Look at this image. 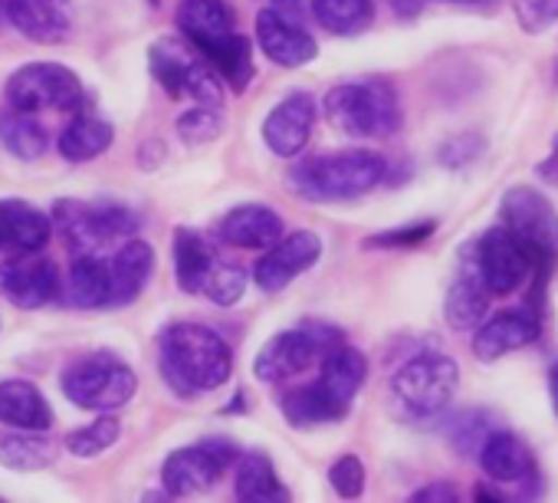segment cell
<instances>
[{
	"label": "cell",
	"instance_id": "49",
	"mask_svg": "<svg viewBox=\"0 0 558 503\" xmlns=\"http://www.w3.org/2000/svg\"><path fill=\"white\" fill-rule=\"evenodd\" d=\"M450 4H483V0H450Z\"/></svg>",
	"mask_w": 558,
	"mask_h": 503
},
{
	"label": "cell",
	"instance_id": "46",
	"mask_svg": "<svg viewBox=\"0 0 558 503\" xmlns=\"http://www.w3.org/2000/svg\"><path fill=\"white\" fill-rule=\"evenodd\" d=\"M538 175H542V178H548V181H558V139H555L551 155L538 165Z\"/></svg>",
	"mask_w": 558,
	"mask_h": 503
},
{
	"label": "cell",
	"instance_id": "4",
	"mask_svg": "<svg viewBox=\"0 0 558 503\" xmlns=\"http://www.w3.org/2000/svg\"><path fill=\"white\" fill-rule=\"evenodd\" d=\"M323 112L349 139H388L401 125V103L381 80L342 83L326 93Z\"/></svg>",
	"mask_w": 558,
	"mask_h": 503
},
{
	"label": "cell",
	"instance_id": "36",
	"mask_svg": "<svg viewBox=\"0 0 558 503\" xmlns=\"http://www.w3.org/2000/svg\"><path fill=\"white\" fill-rule=\"evenodd\" d=\"M119 434H122V424H119L112 415H102V418H96L93 424L70 431V434H66V447H70V454H73V457L89 460V457H96V454L109 451V447L119 441Z\"/></svg>",
	"mask_w": 558,
	"mask_h": 503
},
{
	"label": "cell",
	"instance_id": "13",
	"mask_svg": "<svg viewBox=\"0 0 558 503\" xmlns=\"http://www.w3.org/2000/svg\"><path fill=\"white\" fill-rule=\"evenodd\" d=\"M256 44L269 63L283 67V70H300L319 57L316 37L290 11L276 8V4H269L256 14Z\"/></svg>",
	"mask_w": 558,
	"mask_h": 503
},
{
	"label": "cell",
	"instance_id": "40",
	"mask_svg": "<svg viewBox=\"0 0 558 503\" xmlns=\"http://www.w3.org/2000/svg\"><path fill=\"white\" fill-rule=\"evenodd\" d=\"M329 483H332V490H336L339 496H345V500L362 496V493H365V464H362V457H355V454L339 457V460L329 467Z\"/></svg>",
	"mask_w": 558,
	"mask_h": 503
},
{
	"label": "cell",
	"instance_id": "47",
	"mask_svg": "<svg viewBox=\"0 0 558 503\" xmlns=\"http://www.w3.org/2000/svg\"><path fill=\"white\" fill-rule=\"evenodd\" d=\"M548 402H551V411H555V418H558V362H555L551 372H548Z\"/></svg>",
	"mask_w": 558,
	"mask_h": 503
},
{
	"label": "cell",
	"instance_id": "33",
	"mask_svg": "<svg viewBox=\"0 0 558 503\" xmlns=\"http://www.w3.org/2000/svg\"><path fill=\"white\" fill-rule=\"evenodd\" d=\"M0 142L21 161H37L50 145L47 129L34 119V112H17V109L0 116Z\"/></svg>",
	"mask_w": 558,
	"mask_h": 503
},
{
	"label": "cell",
	"instance_id": "32",
	"mask_svg": "<svg viewBox=\"0 0 558 503\" xmlns=\"http://www.w3.org/2000/svg\"><path fill=\"white\" fill-rule=\"evenodd\" d=\"M204 60L223 76V83H230L233 93H243L253 80V47L243 34H230L227 40L214 44L204 50Z\"/></svg>",
	"mask_w": 558,
	"mask_h": 503
},
{
	"label": "cell",
	"instance_id": "42",
	"mask_svg": "<svg viewBox=\"0 0 558 503\" xmlns=\"http://www.w3.org/2000/svg\"><path fill=\"white\" fill-rule=\"evenodd\" d=\"M512 11L529 34H542L558 21V0H512Z\"/></svg>",
	"mask_w": 558,
	"mask_h": 503
},
{
	"label": "cell",
	"instance_id": "41",
	"mask_svg": "<svg viewBox=\"0 0 558 503\" xmlns=\"http://www.w3.org/2000/svg\"><path fill=\"white\" fill-rule=\"evenodd\" d=\"M434 230H437V220H421V224H408V227H398V230H381V233L368 237V240H365V247L408 250V247H421Z\"/></svg>",
	"mask_w": 558,
	"mask_h": 503
},
{
	"label": "cell",
	"instance_id": "20",
	"mask_svg": "<svg viewBox=\"0 0 558 503\" xmlns=\"http://www.w3.org/2000/svg\"><path fill=\"white\" fill-rule=\"evenodd\" d=\"M476 457H480L483 474L496 483H519L525 477H535V457L529 444L512 431L493 428Z\"/></svg>",
	"mask_w": 558,
	"mask_h": 503
},
{
	"label": "cell",
	"instance_id": "25",
	"mask_svg": "<svg viewBox=\"0 0 558 503\" xmlns=\"http://www.w3.org/2000/svg\"><path fill=\"white\" fill-rule=\"evenodd\" d=\"M0 424L8 428H27V431H50L53 411L44 392L34 382L8 379L0 382Z\"/></svg>",
	"mask_w": 558,
	"mask_h": 503
},
{
	"label": "cell",
	"instance_id": "50",
	"mask_svg": "<svg viewBox=\"0 0 558 503\" xmlns=\"http://www.w3.org/2000/svg\"><path fill=\"white\" fill-rule=\"evenodd\" d=\"M151 4H158V0H151Z\"/></svg>",
	"mask_w": 558,
	"mask_h": 503
},
{
	"label": "cell",
	"instance_id": "14",
	"mask_svg": "<svg viewBox=\"0 0 558 503\" xmlns=\"http://www.w3.org/2000/svg\"><path fill=\"white\" fill-rule=\"evenodd\" d=\"M319 119V103L313 93H290L287 99H279L266 122H263V142L272 155L279 158H293L306 148L313 125Z\"/></svg>",
	"mask_w": 558,
	"mask_h": 503
},
{
	"label": "cell",
	"instance_id": "22",
	"mask_svg": "<svg viewBox=\"0 0 558 503\" xmlns=\"http://www.w3.org/2000/svg\"><path fill=\"white\" fill-rule=\"evenodd\" d=\"M53 233V217L27 201H0V250L27 254L44 250Z\"/></svg>",
	"mask_w": 558,
	"mask_h": 503
},
{
	"label": "cell",
	"instance_id": "17",
	"mask_svg": "<svg viewBox=\"0 0 558 503\" xmlns=\"http://www.w3.org/2000/svg\"><path fill=\"white\" fill-rule=\"evenodd\" d=\"M8 21L34 44H63L73 31L70 0H8Z\"/></svg>",
	"mask_w": 558,
	"mask_h": 503
},
{
	"label": "cell",
	"instance_id": "37",
	"mask_svg": "<svg viewBox=\"0 0 558 503\" xmlns=\"http://www.w3.org/2000/svg\"><path fill=\"white\" fill-rule=\"evenodd\" d=\"M214 307H236L246 294V271L243 267H233V264H223L220 258L214 261L207 280H204V290H201Z\"/></svg>",
	"mask_w": 558,
	"mask_h": 503
},
{
	"label": "cell",
	"instance_id": "9",
	"mask_svg": "<svg viewBox=\"0 0 558 503\" xmlns=\"http://www.w3.org/2000/svg\"><path fill=\"white\" fill-rule=\"evenodd\" d=\"M8 106L17 112H57L76 109L83 103V83L70 67L60 63H27L4 86Z\"/></svg>",
	"mask_w": 558,
	"mask_h": 503
},
{
	"label": "cell",
	"instance_id": "43",
	"mask_svg": "<svg viewBox=\"0 0 558 503\" xmlns=\"http://www.w3.org/2000/svg\"><path fill=\"white\" fill-rule=\"evenodd\" d=\"M480 152H483V142H480L476 135H457V139H450V142L437 152V158H440L444 168H463V165H470Z\"/></svg>",
	"mask_w": 558,
	"mask_h": 503
},
{
	"label": "cell",
	"instance_id": "38",
	"mask_svg": "<svg viewBox=\"0 0 558 503\" xmlns=\"http://www.w3.org/2000/svg\"><path fill=\"white\" fill-rule=\"evenodd\" d=\"M489 415L486 411H460L447 421V441L453 444L457 454L470 457L480 454L483 441L489 438Z\"/></svg>",
	"mask_w": 558,
	"mask_h": 503
},
{
	"label": "cell",
	"instance_id": "1",
	"mask_svg": "<svg viewBox=\"0 0 558 503\" xmlns=\"http://www.w3.org/2000/svg\"><path fill=\"white\" fill-rule=\"evenodd\" d=\"M158 369L181 398L220 388L233 372V352L220 333L201 323H171L158 336Z\"/></svg>",
	"mask_w": 558,
	"mask_h": 503
},
{
	"label": "cell",
	"instance_id": "34",
	"mask_svg": "<svg viewBox=\"0 0 558 503\" xmlns=\"http://www.w3.org/2000/svg\"><path fill=\"white\" fill-rule=\"evenodd\" d=\"M283 418L293 424V428H313V424H326V421H339L345 418L329 398L326 392L313 382V385H296L283 395Z\"/></svg>",
	"mask_w": 558,
	"mask_h": 503
},
{
	"label": "cell",
	"instance_id": "2",
	"mask_svg": "<svg viewBox=\"0 0 558 503\" xmlns=\"http://www.w3.org/2000/svg\"><path fill=\"white\" fill-rule=\"evenodd\" d=\"M388 175V161L372 148H349L332 155H313L290 171V188L306 201H352L378 188Z\"/></svg>",
	"mask_w": 558,
	"mask_h": 503
},
{
	"label": "cell",
	"instance_id": "24",
	"mask_svg": "<svg viewBox=\"0 0 558 503\" xmlns=\"http://www.w3.org/2000/svg\"><path fill=\"white\" fill-rule=\"evenodd\" d=\"M365 375H368L365 356H362L359 349H352V346L342 343L339 349H332V352L323 359V372H319V382H316V385L326 392V398H329L342 415H349L355 395H359L362 385H365Z\"/></svg>",
	"mask_w": 558,
	"mask_h": 503
},
{
	"label": "cell",
	"instance_id": "8",
	"mask_svg": "<svg viewBox=\"0 0 558 503\" xmlns=\"http://www.w3.org/2000/svg\"><path fill=\"white\" fill-rule=\"evenodd\" d=\"M135 388L138 379L132 366H125L112 352L83 356L63 372V395L86 411H102V415L119 411L122 405L132 402Z\"/></svg>",
	"mask_w": 558,
	"mask_h": 503
},
{
	"label": "cell",
	"instance_id": "23",
	"mask_svg": "<svg viewBox=\"0 0 558 503\" xmlns=\"http://www.w3.org/2000/svg\"><path fill=\"white\" fill-rule=\"evenodd\" d=\"M489 297H493V294L486 290V284H483V277H480L473 258L463 261L460 277L450 284V290H447V297H444V320H447V326L457 330V333L476 330V326L483 323L486 310H489Z\"/></svg>",
	"mask_w": 558,
	"mask_h": 503
},
{
	"label": "cell",
	"instance_id": "19",
	"mask_svg": "<svg viewBox=\"0 0 558 503\" xmlns=\"http://www.w3.org/2000/svg\"><path fill=\"white\" fill-rule=\"evenodd\" d=\"M155 271V250L151 243L129 237L116 247L109 258V280H112V303L109 307H129L142 297Z\"/></svg>",
	"mask_w": 558,
	"mask_h": 503
},
{
	"label": "cell",
	"instance_id": "3",
	"mask_svg": "<svg viewBox=\"0 0 558 503\" xmlns=\"http://www.w3.org/2000/svg\"><path fill=\"white\" fill-rule=\"evenodd\" d=\"M502 227L529 250L535 264V290L529 294V303L535 313L542 310V287L558 261V211L555 204L532 184H512L502 194L499 204Z\"/></svg>",
	"mask_w": 558,
	"mask_h": 503
},
{
	"label": "cell",
	"instance_id": "44",
	"mask_svg": "<svg viewBox=\"0 0 558 503\" xmlns=\"http://www.w3.org/2000/svg\"><path fill=\"white\" fill-rule=\"evenodd\" d=\"M411 500H414V503H453V500H457V490H453V483L437 480V483L421 487Z\"/></svg>",
	"mask_w": 558,
	"mask_h": 503
},
{
	"label": "cell",
	"instance_id": "11",
	"mask_svg": "<svg viewBox=\"0 0 558 503\" xmlns=\"http://www.w3.org/2000/svg\"><path fill=\"white\" fill-rule=\"evenodd\" d=\"M60 294H63L60 271L40 250L14 254L11 261L0 264V297L14 303L17 310H44Z\"/></svg>",
	"mask_w": 558,
	"mask_h": 503
},
{
	"label": "cell",
	"instance_id": "30",
	"mask_svg": "<svg viewBox=\"0 0 558 503\" xmlns=\"http://www.w3.org/2000/svg\"><path fill=\"white\" fill-rule=\"evenodd\" d=\"M57 460V444L47 431L14 428L0 434V464L8 470H44Z\"/></svg>",
	"mask_w": 558,
	"mask_h": 503
},
{
	"label": "cell",
	"instance_id": "35",
	"mask_svg": "<svg viewBox=\"0 0 558 503\" xmlns=\"http://www.w3.org/2000/svg\"><path fill=\"white\" fill-rule=\"evenodd\" d=\"M201 57V50L194 47V53L191 50H184L178 40H158L151 50H148V67H151V76L161 83V89L168 93V96H184V76H187V70H191V63Z\"/></svg>",
	"mask_w": 558,
	"mask_h": 503
},
{
	"label": "cell",
	"instance_id": "7",
	"mask_svg": "<svg viewBox=\"0 0 558 503\" xmlns=\"http://www.w3.org/2000/svg\"><path fill=\"white\" fill-rule=\"evenodd\" d=\"M345 343L339 326L329 323H303L296 330L276 333L253 359V375L259 382H287L313 366H323V359Z\"/></svg>",
	"mask_w": 558,
	"mask_h": 503
},
{
	"label": "cell",
	"instance_id": "16",
	"mask_svg": "<svg viewBox=\"0 0 558 503\" xmlns=\"http://www.w3.org/2000/svg\"><path fill=\"white\" fill-rule=\"evenodd\" d=\"M223 467L227 464L204 441L191 447H178L168 454L161 467V487L168 490V496H194L210 490L220 480Z\"/></svg>",
	"mask_w": 558,
	"mask_h": 503
},
{
	"label": "cell",
	"instance_id": "5",
	"mask_svg": "<svg viewBox=\"0 0 558 503\" xmlns=\"http://www.w3.org/2000/svg\"><path fill=\"white\" fill-rule=\"evenodd\" d=\"M53 227L73 254H99L102 247L122 243L138 233L142 220L132 207L119 201H57Z\"/></svg>",
	"mask_w": 558,
	"mask_h": 503
},
{
	"label": "cell",
	"instance_id": "48",
	"mask_svg": "<svg viewBox=\"0 0 558 503\" xmlns=\"http://www.w3.org/2000/svg\"><path fill=\"white\" fill-rule=\"evenodd\" d=\"M272 4H276V8H283V11H296L300 0H272Z\"/></svg>",
	"mask_w": 558,
	"mask_h": 503
},
{
	"label": "cell",
	"instance_id": "21",
	"mask_svg": "<svg viewBox=\"0 0 558 503\" xmlns=\"http://www.w3.org/2000/svg\"><path fill=\"white\" fill-rule=\"evenodd\" d=\"M178 31L201 53L210 50L214 44L227 40L230 34H236L233 11H230L227 0H181L178 4Z\"/></svg>",
	"mask_w": 558,
	"mask_h": 503
},
{
	"label": "cell",
	"instance_id": "6",
	"mask_svg": "<svg viewBox=\"0 0 558 503\" xmlns=\"http://www.w3.org/2000/svg\"><path fill=\"white\" fill-rule=\"evenodd\" d=\"M460 388V366L444 352H421L404 362L391 379V395L404 418L434 421L440 418Z\"/></svg>",
	"mask_w": 558,
	"mask_h": 503
},
{
	"label": "cell",
	"instance_id": "27",
	"mask_svg": "<svg viewBox=\"0 0 558 503\" xmlns=\"http://www.w3.org/2000/svg\"><path fill=\"white\" fill-rule=\"evenodd\" d=\"M233 493L243 503H272V500H290L287 483L279 480L272 460L266 451H246L236 464Z\"/></svg>",
	"mask_w": 558,
	"mask_h": 503
},
{
	"label": "cell",
	"instance_id": "10",
	"mask_svg": "<svg viewBox=\"0 0 558 503\" xmlns=\"http://www.w3.org/2000/svg\"><path fill=\"white\" fill-rule=\"evenodd\" d=\"M473 264L493 297H509L522 284L535 280V264L529 258V250L499 224L486 230L476 247H473Z\"/></svg>",
	"mask_w": 558,
	"mask_h": 503
},
{
	"label": "cell",
	"instance_id": "39",
	"mask_svg": "<svg viewBox=\"0 0 558 503\" xmlns=\"http://www.w3.org/2000/svg\"><path fill=\"white\" fill-rule=\"evenodd\" d=\"M223 132V116H220V106H204L197 103V109L184 112L178 119V135L191 145H204V142H214L217 135Z\"/></svg>",
	"mask_w": 558,
	"mask_h": 503
},
{
	"label": "cell",
	"instance_id": "45",
	"mask_svg": "<svg viewBox=\"0 0 558 503\" xmlns=\"http://www.w3.org/2000/svg\"><path fill=\"white\" fill-rule=\"evenodd\" d=\"M424 4L427 0H391L395 14H401V17H417L424 11Z\"/></svg>",
	"mask_w": 558,
	"mask_h": 503
},
{
	"label": "cell",
	"instance_id": "29",
	"mask_svg": "<svg viewBox=\"0 0 558 503\" xmlns=\"http://www.w3.org/2000/svg\"><path fill=\"white\" fill-rule=\"evenodd\" d=\"M116 142V129L112 122L99 119V116H80L73 119L63 132H60V155L66 161H93L99 158L102 152H109Z\"/></svg>",
	"mask_w": 558,
	"mask_h": 503
},
{
	"label": "cell",
	"instance_id": "31",
	"mask_svg": "<svg viewBox=\"0 0 558 503\" xmlns=\"http://www.w3.org/2000/svg\"><path fill=\"white\" fill-rule=\"evenodd\" d=\"M313 17L336 37H355L372 27L375 4L372 0H313Z\"/></svg>",
	"mask_w": 558,
	"mask_h": 503
},
{
	"label": "cell",
	"instance_id": "12",
	"mask_svg": "<svg viewBox=\"0 0 558 503\" xmlns=\"http://www.w3.org/2000/svg\"><path fill=\"white\" fill-rule=\"evenodd\" d=\"M323 258V237L313 230H293L290 237H279L253 267V280L263 294L287 290L296 277L316 267Z\"/></svg>",
	"mask_w": 558,
	"mask_h": 503
},
{
	"label": "cell",
	"instance_id": "26",
	"mask_svg": "<svg viewBox=\"0 0 558 503\" xmlns=\"http://www.w3.org/2000/svg\"><path fill=\"white\" fill-rule=\"evenodd\" d=\"M63 300L76 310H106L112 303V280H109V258L102 254H80L70 267Z\"/></svg>",
	"mask_w": 558,
	"mask_h": 503
},
{
	"label": "cell",
	"instance_id": "28",
	"mask_svg": "<svg viewBox=\"0 0 558 503\" xmlns=\"http://www.w3.org/2000/svg\"><path fill=\"white\" fill-rule=\"evenodd\" d=\"M214 261H217L214 247L197 230H191V227L174 230V277L184 294L204 290V280H207Z\"/></svg>",
	"mask_w": 558,
	"mask_h": 503
},
{
	"label": "cell",
	"instance_id": "15",
	"mask_svg": "<svg viewBox=\"0 0 558 503\" xmlns=\"http://www.w3.org/2000/svg\"><path fill=\"white\" fill-rule=\"evenodd\" d=\"M538 330H542L538 313L532 307L496 313L493 320L480 323V330L473 336V356L483 362H496L506 352H515V349H525L529 343H535Z\"/></svg>",
	"mask_w": 558,
	"mask_h": 503
},
{
	"label": "cell",
	"instance_id": "18",
	"mask_svg": "<svg viewBox=\"0 0 558 503\" xmlns=\"http://www.w3.org/2000/svg\"><path fill=\"white\" fill-rule=\"evenodd\" d=\"M217 237L230 247L269 250L279 237H283V217L266 204H240L223 214V220L217 224Z\"/></svg>",
	"mask_w": 558,
	"mask_h": 503
}]
</instances>
